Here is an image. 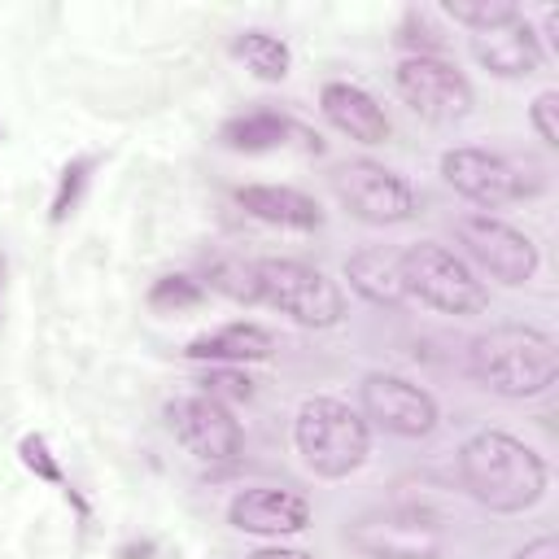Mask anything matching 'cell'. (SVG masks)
Listing matches in <instances>:
<instances>
[{"instance_id":"cell-28","label":"cell","mask_w":559,"mask_h":559,"mask_svg":"<svg viewBox=\"0 0 559 559\" xmlns=\"http://www.w3.org/2000/svg\"><path fill=\"white\" fill-rule=\"evenodd\" d=\"M205 384V397H249L253 393V384H249V376H236V371H227V367H210V376L201 380Z\"/></svg>"},{"instance_id":"cell-7","label":"cell","mask_w":559,"mask_h":559,"mask_svg":"<svg viewBox=\"0 0 559 559\" xmlns=\"http://www.w3.org/2000/svg\"><path fill=\"white\" fill-rule=\"evenodd\" d=\"M441 179L467 197L472 205L485 210H502L511 201H524L533 192H542V179H524V170L515 162H507L502 153L476 148V144H459L441 153Z\"/></svg>"},{"instance_id":"cell-4","label":"cell","mask_w":559,"mask_h":559,"mask_svg":"<svg viewBox=\"0 0 559 559\" xmlns=\"http://www.w3.org/2000/svg\"><path fill=\"white\" fill-rule=\"evenodd\" d=\"M253 306H271L301 328H336L345 319L341 284L297 258H258L253 262Z\"/></svg>"},{"instance_id":"cell-24","label":"cell","mask_w":559,"mask_h":559,"mask_svg":"<svg viewBox=\"0 0 559 559\" xmlns=\"http://www.w3.org/2000/svg\"><path fill=\"white\" fill-rule=\"evenodd\" d=\"M201 297H205V284L192 280V275H162V280L148 288V306H153V310H166V314H170V310H175V314H179V310H192Z\"/></svg>"},{"instance_id":"cell-17","label":"cell","mask_w":559,"mask_h":559,"mask_svg":"<svg viewBox=\"0 0 559 559\" xmlns=\"http://www.w3.org/2000/svg\"><path fill=\"white\" fill-rule=\"evenodd\" d=\"M188 358L197 362H218V367H240V362H262L275 354V336L262 328V323H223L214 332H201L197 341H188L183 349Z\"/></svg>"},{"instance_id":"cell-29","label":"cell","mask_w":559,"mask_h":559,"mask_svg":"<svg viewBox=\"0 0 559 559\" xmlns=\"http://www.w3.org/2000/svg\"><path fill=\"white\" fill-rule=\"evenodd\" d=\"M511 559H559V537H555V533H542V537L524 542Z\"/></svg>"},{"instance_id":"cell-3","label":"cell","mask_w":559,"mask_h":559,"mask_svg":"<svg viewBox=\"0 0 559 559\" xmlns=\"http://www.w3.org/2000/svg\"><path fill=\"white\" fill-rule=\"evenodd\" d=\"M301 463L323 480H345L371 454V424L341 397H306L293 419Z\"/></svg>"},{"instance_id":"cell-25","label":"cell","mask_w":559,"mask_h":559,"mask_svg":"<svg viewBox=\"0 0 559 559\" xmlns=\"http://www.w3.org/2000/svg\"><path fill=\"white\" fill-rule=\"evenodd\" d=\"M397 44H402V48H411L406 57H441V48H445V39H441V31L432 26L428 9H411V13L402 17Z\"/></svg>"},{"instance_id":"cell-14","label":"cell","mask_w":559,"mask_h":559,"mask_svg":"<svg viewBox=\"0 0 559 559\" xmlns=\"http://www.w3.org/2000/svg\"><path fill=\"white\" fill-rule=\"evenodd\" d=\"M319 109H323V118H328L341 135H349V140H358V144H384V140H389V118H384V109H380L376 96H371L367 87H358V83H345V79L323 83Z\"/></svg>"},{"instance_id":"cell-6","label":"cell","mask_w":559,"mask_h":559,"mask_svg":"<svg viewBox=\"0 0 559 559\" xmlns=\"http://www.w3.org/2000/svg\"><path fill=\"white\" fill-rule=\"evenodd\" d=\"M332 192L367 227H397V223L415 218V210H419L415 188L397 170H389L380 162H367V157H354V162L336 166L332 170Z\"/></svg>"},{"instance_id":"cell-22","label":"cell","mask_w":559,"mask_h":559,"mask_svg":"<svg viewBox=\"0 0 559 559\" xmlns=\"http://www.w3.org/2000/svg\"><path fill=\"white\" fill-rule=\"evenodd\" d=\"M205 284L231 301L253 306V262H245V258H214L205 271Z\"/></svg>"},{"instance_id":"cell-9","label":"cell","mask_w":559,"mask_h":559,"mask_svg":"<svg viewBox=\"0 0 559 559\" xmlns=\"http://www.w3.org/2000/svg\"><path fill=\"white\" fill-rule=\"evenodd\" d=\"M358 402H362L358 415H362L367 424H376V428H384V432H393V437H406V441L428 437V432L437 428V419H441L432 393L419 389V384L406 380V376H393V371H371V376H362Z\"/></svg>"},{"instance_id":"cell-20","label":"cell","mask_w":559,"mask_h":559,"mask_svg":"<svg viewBox=\"0 0 559 559\" xmlns=\"http://www.w3.org/2000/svg\"><path fill=\"white\" fill-rule=\"evenodd\" d=\"M231 57L245 61L262 83H280L288 74V61H293L288 44L280 35H271V31H240L231 39Z\"/></svg>"},{"instance_id":"cell-27","label":"cell","mask_w":559,"mask_h":559,"mask_svg":"<svg viewBox=\"0 0 559 559\" xmlns=\"http://www.w3.org/2000/svg\"><path fill=\"white\" fill-rule=\"evenodd\" d=\"M528 118H533V131L546 148L559 144V92H542L533 105H528Z\"/></svg>"},{"instance_id":"cell-16","label":"cell","mask_w":559,"mask_h":559,"mask_svg":"<svg viewBox=\"0 0 559 559\" xmlns=\"http://www.w3.org/2000/svg\"><path fill=\"white\" fill-rule=\"evenodd\" d=\"M236 205L245 214H253L258 223L288 227V231H314L323 223L319 201L306 197L301 188H284V183H245V188H236Z\"/></svg>"},{"instance_id":"cell-30","label":"cell","mask_w":559,"mask_h":559,"mask_svg":"<svg viewBox=\"0 0 559 559\" xmlns=\"http://www.w3.org/2000/svg\"><path fill=\"white\" fill-rule=\"evenodd\" d=\"M245 559H314V555L293 550V546H258V550H249Z\"/></svg>"},{"instance_id":"cell-5","label":"cell","mask_w":559,"mask_h":559,"mask_svg":"<svg viewBox=\"0 0 559 559\" xmlns=\"http://www.w3.org/2000/svg\"><path fill=\"white\" fill-rule=\"evenodd\" d=\"M397 271H402L406 297H419L424 306H432L441 314H480L489 306V288L480 284L472 262L437 240L406 245L397 253Z\"/></svg>"},{"instance_id":"cell-31","label":"cell","mask_w":559,"mask_h":559,"mask_svg":"<svg viewBox=\"0 0 559 559\" xmlns=\"http://www.w3.org/2000/svg\"><path fill=\"white\" fill-rule=\"evenodd\" d=\"M542 35H546L550 48L559 52V9H546V17H542Z\"/></svg>"},{"instance_id":"cell-8","label":"cell","mask_w":559,"mask_h":559,"mask_svg":"<svg viewBox=\"0 0 559 559\" xmlns=\"http://www.w3.org/2000/svg\"><path fill=\"white\" fill-rule=\"evenodd\" d=\"M454 236H459V245L467 249V258L480 271H489L493 280H502L511 288L528 284L537 275V266H542L537 245L520 227H511V223H502L493 214H459L454 218Z\"/></svg>"},{"instance_id":"cell-21","label":"cell","mask_w":559,"mask_h":559,"mask_svg":"<svg viewBox=\"0 0 559 559\" xmlns=\"http://www.w3.org/2000/svg\"><path fill=\"white\" fill-rule=\"evenodd\" d=\"M445 17L480 35V31H493V26L515 22L520 9L511 0H445Z\"/></svg>"},{"instance_id":"cell-32","label":"cell","mask_w":559,"mask_h":559,"mask_svg":"<svg viewBox=\"0 0 559 559\" xmlns=\"http://www.w3.org/2000/svg\"><path fill=\"white\" fill-rule=\"evenodd\" d=\"M0 314H4V258H0Z\"/></svg>"},{"instance_id":"cell-15","label":"cell","mask_w":559,"mask_h":559,"mask_svg":"<svg viewBox=\"0 0 559 559\" xmlns=\"http://www.w3.org/2000/svg\"><path fill=\"white\" fill-rule=\"evenodd\" d=\"M472 57L498 79H524L542 66V44H537V31L524 17H515L507 26L472 35Z\"/></svg>"},{"instance_id":"cell-1","label":"cell","mask_w":559,"mask_h":559,"mask_svg":"<svg viewBox=\"0 0 559 559\" xmlns=\"http://www.w3.org/2000/svg\"><path fill=\"white\" fill-rule=\"evenodd\" d=\"M546 480L542 454L502 428H480L459 445V485L485 511L520 515L542 502Z\"/></svg>"},{"instance_id":"cell-11","label":"cell","mask_w":559,"mask_h":559,"mask_svg":"<svg viewBox=\"0 0 559 559\" xmlns=\"http://www.w3.org/2000/svg\"><path fill=\"white\" fill-rule=\"evenodd\" d=\"M166 424H170L175 441L201 463H227L240 454V441H245L240 419L227 411V402L205 397V393L175 397L166 406Z\"/></svg>"},{"instance_id":"cell-18","label":"cell","mask_w":559,"mask_h":559,"mask_svg":"<svg viewBox=\"0 0 559 559\" xmlns=\"http://www.w3.org/2000/svg\"><path fill=\"white\" fill-rule=\"evenodd\" d=\"M345 280L349 288L371 301V306H402L406 301V288H402V271H397V253L380 249V245H367L358 253L345 258Z\"/></svg>"},{"instance_id":"cell-19","label":"cell","mask_w":559,"mask_h":559,"mask_svg":"<svg viewBox=\"0 0 559 559\" xmlns=\"http://www.w3.org/2000/svg\"><path fill=\"white\" fill-rule=\"evenodd\" d=\"M288 135H297L293 118L275 114V109H249V114H236L218 127V140L231 148V153H266V148H284Z\"/></svg>"},{"instance_id":"cell-13","label":"cell","mask_w":559,"mask_h":559,"mask_svg":"<svg viewBox=\"0 0 559 559\" xmlns=\"http://www.w3.org/2000/svg\"><path fill=\"white\" fill-rule=\"evenodd\" d=\"M227 524L253 537H288L310 528V502L280 485H253L227 502Z\"/></svg>"},{"instance_id":"cell-12","label":"cell","mask_w":559,"mask_h":559,"mask_svg":"<svg viewBox=\"0 0 559 559\" xmlns=\"http://www.w3.org/2000/svg\"><path fill=\"white\" fill-rule=\"evenodd\" d=\"M393 83L397 96L428 122H454L472 109V83L445 57H402Z\"/></svg>"},{"instance_id":"cell-23","label":"cell","mask_w":559,"mask_h":559,"mask_svg":"<svg viewBox=\"0 0 559 559\" xmlns=\"http://www.w3.org/2000/svg\"><path fill=\"white\" fill-rule=\"evenodd\" d=\"M92 170H96V157L92 153H83V157H74V162L61 166V179H57V192H52V223H66L74 214V205H79Z\"/></svg>"},{"instance_id":"cell-2","label":"cell","mask_w":559,"mask_h":559,"mask_svg":"<svg viewBox=\"0 0 559 559\" xmlns=\"http://www.w3.org/2000/svg\"><path fill=\"white\" fill-rule=\"evenodd\" d=\"M467 371L498 397H537L559 376V349L537 328L502 323L472 341Z\"/></svg>"},{"instance_id":"cell-26","label":"cell","mask_w":559,"mask_h":559,"mask_svg":"<svg viewBox=\"0 0 559 559\" xmlns=\"http://www.w3.org/2000/svg\"><path fill=\"white\" fill-rule=\"evenodd\" d=\"M17 454H22V463H26L35 476H44L48 485H66V476H61V467H57V459H52V450H48V441H44L39 432H35V437H22Z\"/></svg>"},{"instance_id":"cell-10","label":"cell","mask_w":559,"mask_h":559,"mask_svg":"<svg viewBox=\"0 0 559 559\" xmlns=\"http://www.w3.org/2000/svg\"><path fill=\"white\" fill-rule=\"evenodd\" d=\"M349 546L367 559H441V528L415 507H389L349 524Z\"/></svg>"}]
</instances>
